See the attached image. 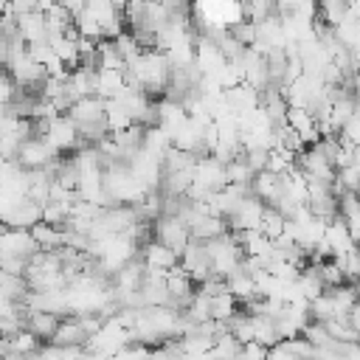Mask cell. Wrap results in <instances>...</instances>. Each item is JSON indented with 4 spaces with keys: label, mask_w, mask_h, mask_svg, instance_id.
<instances>
[{
    "label": "cell",
    "mask_w": 360,
    "mask_h": 360,
    "mask_svg": "<svg viewBox=\"0 0 360 360\" xmlns=\"http://www.w3.org/2000/svg\"><path fill=\"white\" fill-rule=\"evenodd\" d=\"M124 87H127V82H124V73L121 70H104V68L96 70V96L98 98L112 101Z\"/></svg>",
    "instance_id": "10"
},
{
    "label": "cell",
    "mask_w": 360,
    "mask_h": 360,
    "mask_svg": "<svg viewBox=\"0 0 360 360\" xmlns=\"http://www.w3.org/2000/svg\"><path fill=\"white\" fill-rule=\"evenodd\" d=\"M45 141L56 149V155H73L76 149L87 146L76 129V124L70 121V115H56L48 121V132H45Z\"/></svg>",
    "instance_id": "1"
},
{
    "label": "cell",
    "mask_w": 360,
    "mask_h": 360,
    "mask_svg": "<svg viewBox=\"0 0 360 360\" xmlns=\"http://www.w3.org/2000/svg\"><path fill=\"white\" fill-rule=\"evenodd\" d=\"M141 262L146 264V270H155V273H169V270H174V267H180V256L177 253H172L169 248H163L160 242H146L143 248H141Z\"/></svg>",
    "instance_id": "5"
},
{
    "label": "cell",
    "mask_w": 360,
    "mask_h": 360,
    "mask_svg": "<svg viewBox=\"0 0 360 360\" xmlns=\"http://www.w3.org/2000/svg\"><path fill=\"white\" fill-rule=\"evenodd\" d=\"M264 211H267V205L262 200H256L253 194L245 197L239 202V208L233 211V217L228 219V231H262Z\"/></svg>",
    "instance_id": "4"
},
{
    "label": "cell",
    "mask_w": 360,
    "mask_h": 360,
    "mask_svg": "<svg viewBox=\"0 0 360 360\" xmlns=\"http://www.w3.org/2000/svg\"><path fill=\"white\" fill-rule=\"evenodd\" d=\"M228 31H231V37H233L239 45L253 48V42H256V22H250L248 17H242L239 22H233Z\"/></svg>",
    "instance_id": "12"
},
{
    "label": "cell",
    "mask_w": 360,
    "mask_h": 360,
    "mask_svg": "<svg viewBox=\"0 0 360 360\" xmlns=\"http://www.w3.org/2000/svg\"><path fill=\"white\" fill-rule=\"evenodd\" d=\"M242 343L233 338V335H219L211 346V360H236Z\"/></svg>",
    "instance_id": "11"
},
{
    "label": "cell",
    "mask_w": 360,
    "mask_h": 360,
    "mask_svg": "<svg viewBox=\"0 0 360 360\" xmlns=\"http://www.w3.org/2000/svg\"><path fill=\"white\" fill-rule=\"evenodd\" d=\"M284 225H287V219L276 211V208H267L264 211V222H262V233L273 242V239H278V236H284Z\"/></svg>",
    "instance_id": "13"
},
{
    "label": "cell",
    "mask_w": 360,
    "mask_h": 360,
    "mask_svg": "<svg viewBox=\"0 0 360 360\" xmlns=\"http://www.w3.org/2000/svg\"><path fill=\"white\" fill-rule=\"evenodd\" d=\"M39 222H42V205L31 202L28 197H25L20 205H14L11 214L3 219L6 228H17V231H31V228L39 225Z\"/></svg>",
    "instance_id": "8"
},
{
    "label": "cell",
    "mask_w": 360,
    "mask_h": 360,
    "mask_svg": "<svg viewBox=\"0 0 360 360\" xmlns=\"http://www.w3.org/2000/svg\"><path fill=\"white\" fill-rule=\"evenodd\" d=\"M56 158H62V155H56V149H53L45 138H28V141L20 146L14 163H17L22 172H45Z\"/></svg>",
    "instance_id": "3"
},
{
    "label": "cell",
    "mask_w": 360,
    "mask_h": 360,
    "mask_svg": "<svg viewBox=\"0 0 360 360\" xmlns=\"http://www.w3.org/2000/svg\"><path fill=\"white\" fill-rule=\"evenodd\" d=\"M236 360H267V349H264V346H259L256 340L242 343V349H239Z\"/></svg>",
    "instance_id": "17"
},
{
    "label": "cell",
    "mask_w": 360,
    "mask_h": 360,
    "mask_svg": "<svg viewBox=\"0 0 360 360\" xmlns=\"http://www.w3.org/2000/svg\"><path fill=\"white\" fill-rule=\"evenodd\" d=\"M267 360H298L292 352H290V346L281 340V343H276L273 349H267Z\"/></svg>",
    "instance_id": "18"
},
{
    "label": "cell",
    "mask_w": 360,
    "mask_h": 360,
    "mask_svg": "<svg viewBox=\"0 0 360 360\" xmlns=\"http://www.w3.org/2000/svg\"><path fill=\"white\" fill-rule=\"evenodd\" d=\"M340 138H343L346 143H352V146H360V112H354V115L349 118V124L340 129Z\"/></svg>",
    "instance_id": "16"
},
{
    "label": "cell",
    "mask_w": 360,
    "mask_h": 360,
    "mask_svg": "<svg viewBox=\"0 0 360 360\" xmlns=\"http://www.w3.org/2000/svg\"><path fill=\"white\" fill-rule=\"evenodd\" d=\"M59 323H62V318L53 315V312H25V329H28L39 343H45V346L53 340Z\"/></svg>",
    "instance_id": "9"
},
{
    "label": "cell",
    "mask_w": 360,
    "mask_h": 360,
    "mask_svg": "<svg viewBox=\"0 0 360 360\" xmlns=\"http://www.w3.org/2000/svg\"><path fill=\"white\" fill-rule=\"evenodd\" d=\"M152 239L160 242L163 248H169L172 253L183 256V250L188 248L191 242V233H188V225L177 217H160L152 222Z\"/></svg>",
    "instance_id": "2"
},
{
    "label": "cell",
    "mask_w": 360,
    "mask_h": 360,
    "mask_svg": "<svg viewBox=\"0 0 360 360\" xmlns=\"http://www.w3.org/2000/svg\"><path fill=\"white\" fill-rule=\"evenodd\" d=\"M245 160H248V166L253 169V174H259V172H267L270 152H267V149H248V152H245Z\"/></svg>",
    "instance_id": "14"
},
{
    "label": "cell",
    "mask_w": 360,
    "mask_h": 360,
    "mask_svg": "<svg viewBox=\"0 0 360 360\" xmlns=\"http://www.w3.org/2000/svg\"><path fill=\"white\" fill-rule=\"evenodd\" d=\"M112 360H152V349H146V346H141V343H129V346H124Z\"/></svg>",
    "instance_id": "15"
},
{
    "label": "cell",
    "mask_w": 360,
    "mask_h": 360,
    "mask_svg": "<svg viewBox=\"0 0 360 360\" xmlns=\"http://www.w3.org/2000/svg\"><path fill=\"white\" fill-rule=\"evenodd\" d=\"M51 343L59 346V349H84L90 343V335L82 326V321L76 315H70V318H62V323H59V329H56Z\"/></svg>",
    "instance_id": "7"
},
{
    "label": "cell",
    "mask_w": 360,
    "mask_h": 360,
    "mask_svg": "<svg viewBox=\"0 0 360 360\" xmlns=\"http://www.w3.org/2000/svg\"><path fill=\"white\" fill-rule=\"evenodd\" d=\"M250 194L256 200H262L267 208H273L281 197H284V177L273 174V172H259L250 183Z\"/></svg>",
    "instance_id": "6"
}]
</instances>
